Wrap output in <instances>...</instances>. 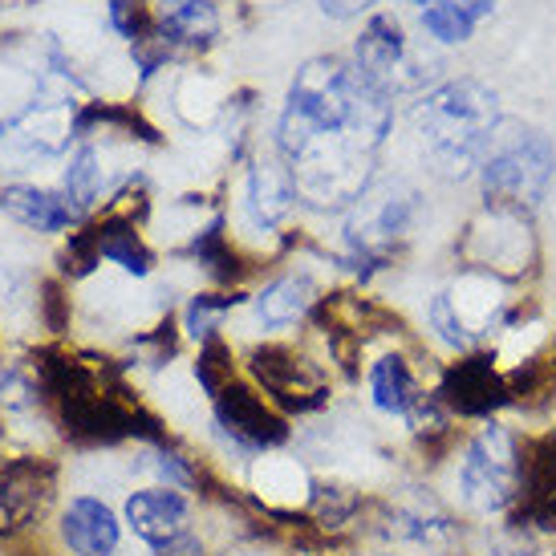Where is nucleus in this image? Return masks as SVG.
<instances>
[{"mask_svg": "<svg viewBox=\"0 0 556 556\" xmlns=\"http://www.w3.org/2000/svg\"><path fill=\"white\" fill-rule=\"evenodd\" d=\"M370 4H378V0H321V13L338 16V21H350V16L366 13Z\"/></svg>", "mask_w": 556, "mask_h": 556, "instance_id": "nucleus-34", "label": "nucleus"}, {"mask_svg": "<svg viewBox=\"0 0 556 556\" xmlns=\"http://www.w3.org/2000/svg\"><path fill=\"white\" fill-rule=\"evenodd\" d=\"M313 508L325 528H345L362 511V495L350 488H317L313 492Z\"/></svg>", "mask_w": 556, "mask_h": 556, "instance_id": "nucleus-28", "label": "nucleus"}, {"mask_svg": "<svg viewBox=\"0 0 556 556\" xmlns=\"http://www.w3.org/2000/svg\"><path fill=\"white\" fill-rule=\"evenodd\" d=\"M191 252H195V261H200L216 280L240 277V261H236L232 244H228V236H224V219H216L212 228H203V232L195 236Z\"/></svg>", "mask_w": 556, "mask_h": 556, "instance_id": "nucleus-23", "label": "nucleus"}, {"mask_svg": "<svg viewBox=\"0 0 556 556\" xmlns=\"http://www.w3.org/2000/svg\"><path fill=\"white\" fill-rule=\"evenodd\" d=\"M110 25L135 46L155 37V16L147 9V0H110Z\"/></svg>", "mask_w": 556, "mask_h": 556, "instance_id": "nucleus-29", "label": "nucleus"}, {"mask_svg": "<svg viewBox=\"0 0 556 556\" xmlns=\"http://www.w3.org/2000/svg\"><path fill=\"white\" fill-rule=\"evenodd\" d=\"M252 366V378L264 387V399L277 406L280 415H305V410H317L329 399V382L325 374L313 366L309 357H301L293 345H261L248 357Z\"/></svg>", "mask_w": 556, "mask_h": 556, "instance_id": "nucleus-9", "label": "nucleus"}, {"mask_svg": "<svg viewBox=\"0 0 556 556\" xmlns=\"http://www.w3.org/2000/svg\"><path fill=\"white\" fill-rule=\"evenodd\" d=\"M390 123V102L354 62L313 58L301 65L277 126V151L293 170L296 200L321 212H350L374 184Z\"/></svg>", "mask_w": 556, "mask_h": 556, "instance_id": "nucleus-1", "label": "nucleus"}, {"mask_svg": "<svg viewBox=\"0 0 556 556\" xmlns=\"http://www.w3.org/2000/svg\"><path fill=\"white\" fill-rule=\"evenodd\" d=\"M422 29L439 46H464L483 16H492L495 0H415Z\"/></svg>", "mask_w": 556, "mask_h": 556, "instance_id": "nucleus-21", "label": "nucleus"}, {"mask_svg": "<svg viewBox=\"0 0 556 556\" xmlns=\"http://www.w3.org/2000/svg\"><path fill=\"white\" fill-rule=\"evenodd\" d=\"M41 305H46L49 329H62L65 317H62V293H58V285H46V296H41Z\"/></svg>", "mask_w": 556, "mask_h": 556, "instance_id": "nucleus-35", "label": "nucleus"}, {"mask_svg": "<svg viewBox=\"0 0 556 556\" xmlns=\"http://www.w3.org/2000/svg\"><path fill=\"white\" fill-rule=\"evenodd\" d=\"M528 532L556 536V427L520 447V500L508 516Z\"/></svg>", "mask_w": 556, "mask_h": 556, "instance_id": "nucleus-12", "label": "nucleus"}, {"mask_svg": "<svg viewBox=\"0 0 556 556\" xmlns=\"http://www.w3.org/2000/svg\"><path fill=\"white\" fill-rule=\"evenodd\" d=\"M93 228H98L102 261L118 264L123 273H135V277H147V273L155 268V252L142 244L139 228H135L130 219L114 216V219H102V224H93Z\"/></svg>", "mask_w": 556, "mask_h": 556, "instance_id": "nucleus-22", "label": "nucleus"}, {"mask_svg": "<svg viewBox=\"0 0 556 556\" xmlns=\"http://www.w3.org/2000/svg\"><path fill=\"white\" fill-rule=\"evenodd\" d=\"M313 305H317V285L309 273H285L256 296V317L268 329H289L301 317H309Z\"/></svg>", "mask_w": 556, "mask_h": 556, "instance_id": "nucleus-20", "label": "nucleus"}, {"mask_svg": "<svg viewBox=\"0 0 556 556\" xmlns=\"http://www.w3.org/2000/svg\"><path fill=\"white\" fill-rule=\"evenodd\" d=\"M216 427L228 434V443L240 447L244 455L273 451L289 439V418L280 415L261 390L244 387V382H228V387L216 394Z\"/></svg>", "mask_w": 556, "mask_h": 556, "instance_id": "nucleus-10", "label": "nucleus"}, {"mask_svg": "<svg viewBox=\"0 0 556 556\" xmlns=\"http://www.w3.org/2000/svg\"><path fill=\"white\" fill-rule=\"evenodd\" d=\"M244 296H232V293H200L191 305H187V333L191 338H200V341H207V338H216V329H219V321L228 317V313L240 305Z\"/></svg>", "mask_w": 556, "mask_h": 556, "instance_id": "nucleus-25", "label": "nucleus"}, {"mask_svg": "<svg viewBox=\"0 0 556 556\" xmlns=\"http://www.w3.org/2000/svg\"><path fill=\"white\" fill-rule=\"evenodd\" d=\"M556 179V147L536 126L520 118H504L495 126V139L479 163V187L483 203L492 207H511L532 216Z\"/></svg>", "mask_w": 556, "mask_h": 556, "instance_id": "nucleus-3", "label": "nucleus"}, {"mask_svg": "<svg viewBox=\"0 0 556 556\" xmlns=\"http://www.w3.org/2000/svg\"><path fill=\"white\" fill-rule=\"evenodd\" d=\"M151 467L163 476V488H179V492H187V488H195V483H200V476H195L191 459H184L179 451H170V447L151 451Z\"/></svg>", "mask_w": 556, "mask_h": 556, "instance_id": "nucleus-30", "label": "nucleus"}, {"mask_svg": "<svg viewBox=\"0 0 556 556\" xmlns=\"http://www.w3.org/2000/svg\"><path fill=\"white\" fill-rule=\"evenodd\" d=\"M195 378H200V387L216 399L219 390L232 382V350L224 345L219 338H207L200 350V362H195Z\"/></svg>", "mask_w": 556, "mask_h": 556, "instance_id": "nucleus-27", "label": "nucleus"}, {"mask_svg": "<svg viewBox=\"0 0 556 556\" xmlns=\"http://www.w3.org/2000/svg\"><path fill=\"white\" fill-rule=\"evenodd\" d=\"M53 500V467L41 459H16L0 471V536H16L46 516Z\"/></svg>", "mask_w": 556, "mask_h": 556, "instance_id": "nucleus-13", "label": "nucleus"}, {"mask_svg": "<svg viewBox=\"0 0 556 556\" xmlns=\"http://www.w3.org/2000/svg\"><path fill=\"white\" fill-rule=\"evenodd\" d=\"M410 118H415V135L427 167L447 184L479 175V163L495 139V126L504 123L495 90L476 78L431 86L418 98Z\"/></svg>", "mask_w": 556, "mask_h": 556, "instance_id": "nucleus-2", "label": "nucleus"}, {"mask_svg": "<svg viewBox=\"0 0 556 556\" xmlns=\"http://www.w3.org/2000/svg\"><path fill=\"white\" fill-rule=\"evenodd\" d=\"M427 325H431V333L447 350H455V354H471L476 350V341H471V333L464 329V321L455 317V309H451V296L447 293H434L431 309H427Z\"/></svg>", "mask_w": 556, "mask_h": 556, "instance_id": "nucleus-26", "label": "nucleus"}, {"mask_svg": "<svg viewBox=\"0 0 556 556\" xmlns=\"http://www.w3.org/2000/svg\"><path fill=\"white\" fill-rule=\"evenodd\" d=\"M415 216L418 191L402 179H382L362 191V200L350 207V219H345L350 261L362 277H370L374 268H387L394 261L399 244L415 228Z\"/></svg>", "mask_w": 556, "mask_h": 556, "instance_id": "nucleus-5", "label": "nucleus"}, {"mask_svg": "<svg viewBox=\"0 0 556 556\" xmlns=\"http://www.w3.org/2000/svg\"><path fill=\"white\" fill-rule=\"evenodd\" d=\"M248 216L256 219L261 228H277L280 219L293 212L296 203V184L289 163L277 155L252 159L248 167Z\"/></svg>", "mask_w": 556, "mask_h": 556, "instance_id": "nucleus-15", "label": "nucleus"}, {"mask_svg": "<svg viewBox=\"0 0 556 556\" xmlns=\"http://www.w3.org/2000/svg\"><path fill=\"white\" fill-rule=\"evenodd\" d=\"M0 207H4L16 224L37 228V232H65V228H74L81 219V212L74 207L70 195L41 191V187H4Z\"/></svg>", "mask_w": 556, "mask_h": 556, "instance_id": "nucleus-18", "label": "nucleus"}, {"mask_svg": "<svg viewBox=\"0 0 556 556\" xmlns=\"http://www.w3.org/2000/svg\"><path fill=\"white\" fill-rule=\"evenodd\" d=\"M65 195L74 200L78 212H86V207L102 195V167H98V151H93V147H81L78 155L70 159V170H65Z\"/></svg>", "mask_w": 556, "mask_h": 556, "instance_id": "nucleus-24", "label": "nucleus"}, {"mask_svg": "<svg viewBox=\"0 0 556 556\" xmlns=\"http://www.w3.org/2000/svg\"><path fill=\"white\" fill-rule=\"evenodd\" d=\"M488 556H541V548H536V532H528V528H520V525H508L492 541Z\"/></svg>", "mask_w": 556, "mask_h": 556, "instance_id": "nucleus-32", "label": "nucleus"}, {"mask_svg": "<svg viewBox=\"0 0 556 556\" xmlns=\"http://www.w3.org/2000/svg\"><path fill=\"white\" fill-rule=\"evenodd\" d=\"M187 516H191V504L179 488H147V492H135L126 500V525L151 548L184 536Z\"/></svg>", "mask_w": 556, "mask_h": 556, "instance_id": "nucleus-14", "label": "nucleus"}, {"mask_svg": "<svg viewBox=\"0 0 556 556\" xmlns=\"http://www.w3.org/2000/svg\"><path fill=\"white\" fill-rule=\"evenodd\" d=\"M378 532L394 544H410L427 556H451L459 548L464 528L431 492H418L415 500H390L378 516Z\"/></svg>", "mask_w": 556, "mask_h": 556, "instance_id": "nucleus-11", "label": "nucleus"}, {"mask_svg": "<svg viewBox=\"0 0 556 556\" xmlns=\"http://www.w3.org/2000/svg\"><path fill=\"white\" fill-rule=\"evenodd\" d=\"M434 394L451 410V418H471V422H488L504 406H511L508 374L495 366L492 354H479V350L451 362L447 370L439 374Z\"/></svg>", "mask_w": 556, "mask_h": 556, "instance_id": "nucleus-8", "label": "nucleus"}, {"mask_svg": "<svg viewBox=\"0 0 556 556\" xmlns=\"http://www.w3.org/2000/svg\"><path fill=\"white\" fill-rule=\"evenodd\" d=\"M62 536L78 556H114L118 541H123V528L102 500L78 495V500H70V508L62 516Z\"/></svg>", "mask_w": 556, "mask_h": 556, "instance_id": "nucleus-16", "label": "nucleus"}, {"mask_svg": "<svg viewBox=\"0 0 556 556\" xmlns=\"http://www.w3.org/2000/svg\"><path fill=\"white\" fill-rule=\"evenodd\" d=\"M520 434L500 418L479 422L455 459V500L471 516H511L520 500Z\"/></svg>", "mask_w": 556, "mask_h": 556, "instance_id": "nucleus-4", "label": "nucleus"}, {"mask_svg": "<svg viewBox=\"0 0 556 556\" xmlns=\"http://www.w3.org/2000/svg\"><path fill=\"white\" fill-rule=\"evenodd\" d=\"M464 256L471 273H488L495 280L525 277V268L536 261L532 216L483 203V212L471 219V228L464 236Z\"/></svg>", "mask_w": 556, "mask_h": 556, "instance_id": "nucleus-7", "label": "nucleus"}, {"mask_svg": "<svg viewBox=\"0 0 556 556\" xmlns=\"http://www.w3.org/2000/svg\"><path fill=\"white\" fill-rule=\"evenodd\" d=\"M370 402L374 410H382L390 418H406V410L418 402L422 382H418L415 366L406 362V354H382L370 366Z\"/></svg>", "mask_w": 556, "mask_h": 556, "instance_id": "nucleus-19", "label": "nucleus"}, {"mask_svg": "<svg viewBox=\"0 0 556 556\" xmlns=\"http://www.w3.org/2000/svg\"><path fill=\"white\" fill-rule=\"evenodd\" d=\"M155 37L167 49H207L219 37V13L207 0H163Z\"/></svg>", "mask_w": 556, "mask_h": 556, "instance_id": "nucleus-17", "label": "nucleus"}, {"mask_svg": "<svg viewBox=\"0 0 556 556\" xmlns=\"http://www.w3.org/2000/svg\"><path fill=\"white\" fill-rule=\"evenodd\" d=\"M155 556H203V541L191 536V532H184V536H175V541L159 544Z\"/></svg>", "mask_w": 556, "mask_h": 556, "instance_id": "nucleus-33", "label": "nucleus"}, {"mask_svg": "<svg viewBox=\"0 0 556 556\" xmlns=\"http://www.w3.org/2000/svg\"><path fill=\"white\" fill-rule=\"evenodd\" d=\"M357 556H394V553H357Z\"/></svg>", "mask_w": 556, "mask_h": 556, "instance_id": "nucleus-36", "label": "nucleus"}, {"mask_svg": "<svg viewBox=\"0 0 556 556\" xmlns=\"http://www.w3.org/2000/svg\"><path fill=\"white\" fill-rule=\"evenodd\" d=\"M354 70L387 102H394L402 93L427 90L439 78V62L422 46H415V37L402 29L399 16L390 13H378L366 21V29L354 46Z\"/></svg>", "mask_w": 556, "mask_h": 556, "instance_id": "nucleus-6", "label": "nucleus"}, {"mask_svg": "<svg viewBox=\"0 0 556 556\" xmlns=\"http://www.w3.org/2000/svg\"><path fill=\"white\" fill-rule=\"evenodd\" d=\"M65 273L70 277H86L93 264H102V244H98V228H86V232L70 236V248H65Z\"/></svg>", "mask_w": 556, "mask_h": 556, "instance_id": "nucleus-31", "label": "nucleus"}]
</instances>
